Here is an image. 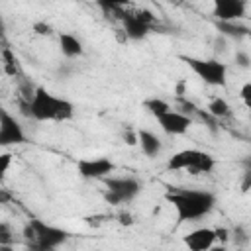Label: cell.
I'll return each mask as SVG.
<instances>
[{
  "label": "cell",
  "mask_w": 251,
  "mask_h": 251,
  "mask_svg": "<svg viewBox=\"0 0 251 251\" xmlns=\"http://www.w3.org/2000/svg\"><path fill=\"white\" fill-rule=\"evenodd\" d=\"M247 233H245V229L243 227H237L235 229V245H245L247 243Z\"/></svg>",
  "instance_id": "cell-28"
},
{
  "label": "cell",
  "mask_w": 251,
  "mask_h": 251,
  "mask_svg": "<svg viewBox=\"0 0 251 251\" xmlns=\"http://www.w3.org/2000/svg\"><path fill=\"white\" fill-rule=\"evenodd\" d=\"M214 233H216V239H220V241H227L229 239V231L226 227H216Z\"/></svg>",
  "instance_id": "cell-30"
},
{
  "label": "cell",
  "mask_w": 251,
  "mask_h": 251,
  "mask_svg": "<svg viewBox=\"0 0 251 251\" xmlns=\"http://www.w3.org/2000/svg\"><path fill=\"white\" fill-rule=\"evenodd\" d=\"M182 241L190 251H206V249H212V245L216 241V233L212 227H198V229H192L190 233H186L182 237Z\"/></svg>",
  "instance_id": "cell-11"
},
{
  "label": "cell",
  "mask_w": 251,
  "mask_h": 251,
  "mask_svg": "<svg viewBox=\"0 0 251 251\" xmlns=\"http://www.w3.org/2000/svg\"><path fill=\"white\" fill-rule=\"evenodd\" d=\"M157 122L161 126V129L167 133V135H182L188 131V127L192 126V118L178 112V110H167L165 114L157 116Z\"/></svg>",
  "instance_id": "cell-8"
},
{
  "label": "cell",
  "mask_w": 251,
  "mask_h": 251,
  "mask_svg": "<svg viewBox=\"0 0 251 251\" xmlns=\"http://www.w3.org/2000/svg\"><path fill=\"white\" fill-rule=\"evenodd\" d=\"M22 114L37 122H65L75 114L73 102L67 98L53 96L45 86H35L29 102L22 100Z\"/></svg>",
  "instance_id": "cell-1"
},
{
  "label": "cell",
  "mask_w": 251,
  "mask_h": 251,
  "mask_svg": "<svg viewBox=\"0 0 251 251\" xmlns=\"http://www.w3.org/2000/svg\"><path fill=\"white\" fill-rule=\"evenodd\" d=\"M165 200L175 208L176 222H196L208 216L216 204V196L208 190L194 188H175L165 194Z\"/></svg>",
  "instance_id": "cell-2"
},
{
  "label": "cell",
  "mask_w": 251,
  "mask_h": 251,
  "mask_svg": "<svg viewBox=\"0 0 251 251\" xmlns=\"http://www.w3.org/2000/svg\"><path fill=\"white\" fill-rule=\"evenodd\" d=\"M129 0H96V4L104 10V12H114V10H118V8H124L126 4H127Z\"/></svg>",
  "instance_id": "cell-21"
},
{
  "label": "cell",
  "mask_w": 251,
  "mask_h": 251,
  "mask_svg": "<svg viewBox=\"0 0 251 251\" xmlns=\"http://www.w3.org/2000/svg\"><path fill=\"white\" fill-rule=\"evenodd\" d=\"M143 106H145V110L151 114V116H161V114H165L167 110H171V104L167 102V100H163V98H157V96H153V98H147L145 102H143Z\"/></svg>",
  "instance_id": "cell-16"
},
{
  "label": "cell",
  "mask_w": 251,
  "mask_h": 251,
  "mask_svg": "<svg viewBox=\"0 0 251 251\" xmlns=\"http://www.w3.org/2000/svg\"><path fill=\"white\" fill-rule=\"evenodd\" d=\"M208 114H210L212 118H216V120L226 118V116H229V104H227L224 98H214V100L208 104Z\"/></svg>",
  "instance_id": "cell-18"
},
{
  "label": "cell",
  "mask_w": 251,
  "mask_h": 251,
  "mask_svg": "<svg viewBox=\"0 0 251 251\" xmlns=\"http://www.w3.org/2000/svg\"><path fill=\"white\" fill-rule=\"evenodd\" d=\"M178 108H180L178 112H182L186 116H194L198 112V106L194 102H190V100H184L182 96H178Z\"/></svg>",
  "instance_id": "cell-23"
},
{
  "label": "cell",
  "mask_w": 251,
  "mask_h": 251,
  "mask_svg": "<svg viewBox=\"0 0 251 251\" xmlns=\"http://www.w3.org/2000/svg\"><path fill=\"white\" fill-rule=\"evenodd\" d=\"M31 227H33V241L27 243L31 249H41V251H49V249H57L59 245H63L69 237V231H65L63 227L45 224L41 220H29Z\"/></svg>",
  "instance_id": "cell-4"
},
{
  "label": "cell",
  "mask_w": 251,
  "mask_h": 251,
  "mask_svg": "<svg viewBox=\"0 0 251 251\" xmlns=\"http://www.w3.org/2000/svg\"><path fill=\"white\" fill-rule=\"evenodd\" d=\"M14 237H12V229L6 222H0V249H8L12 247Z\"/></svg>",
  "instance_id": "cell-20"
},
{
  "label": "cell",
  "mask_w": 251,
  "mask_h": 251,
  "mask_svg": "<svg viewBox=\"0 0 251 251\" xmlns=\"http://www.w3.org/2000/svg\"><path fill=\"white\" fill-rule=\"evenodd\" d=\"M25 143V133L24 127L20 126V122L0 104V145L8 147V145H20Z\"/></svg>",
  "instance_id": "cell-6"
},
{
  "label": "cell",
  "mask_w": 251,
  "mask_h": 251,
  "mask_svg": "<svg viewBox=\"0 0 251 251\" xmlns=\"http://www.w3.org/2000/svg\"><path fill=\"white\" fill-rule=\"evenodd\" d=\"M214 167H216L214 157L202 151V153H200V157H198L196 167L192 169V175H198V173H212V171H214Z\"/></svg>",
  "instance_id": "cell-19"
},
{
  "label": "cell",
  "mask_w": 251,
  "mask_h": 251,
  "mask_svg": "<svg viewBox=\"0 0 251 251\" xmlns=\"http://www.w3.org/2000/svg\"><path fill=\"white\" fill-rule=\"evenodd\" d=\"M235 65L241 67V69H249L251 67V57L245 51H237L235 53Z\"/></svg>",
  "instance_id": "cell-25"
},
{
  "label": "cell",
  "mask_w": 251,
  "mask_h": 251,
  "mask_svg": "<svg viewBox=\"0 0 251 251\" xmlns=\"http://www.w3.org/2000/svg\"><path fill=\"white\" fill-rule=\"evenodd\" d=\"M216 29L220 31V35L224 37H229V39H243L249 35V27L239 24L237 20L233 22H222V20H216Z\"/></svg>",
  "instance_id": "cell-14"
},
{
  "label": "cell",
  "mask_w": 251,
  "mask_h": 251,
  "mask_svg": "<svg viewBox=\"0 0 251 251\" xmlns=\"http://www.w3.org/2000/svg\"><path fill=\"white\" fill-rule=\"evenodd\" d=\"M135 133H137V143L141 145V151L147 157H157L161 153L163 143H161V139L153 131H149V129H137Z\"/></svg>",
  "instance_id": "cell-13"
},
{
  "label": "cell",
  "mask_w": 251,
  "mask_h": 251,
  "mask_svg": "<svg viewBox=\"0 0 251 251\" xmlns=\"http://www.w3.org/2000/svg\"><path fill=\"white\" fill-rule=\"evenodd\" d=\"M33 31L37 35H51L53 33V27L47 24V22H35L33 24Z\"/></svg>",
  "instance_id": "cell-26"
},
{
  "label": "cell",
  "mask_w": 251,
  "mask_h": 251,
  "mask_svg": "<svg viewBox=\"0 0 251 251\" xmlns=\"http://www.w3.org/2000/svg\"><path fill=\"white\" fill-rule=\"evenodd\" d=\"M180 61H184L194 75H198L206 84L210 86H226L227 82V67L226 63L218 59H198V57H188L182 55Z\"/></svg>",
  "instance_id": "cell-3"
},
{
  "label": "cell",
  "mask_w": 251,
  "mask_h": 251,
  "mask_svg": "<svg viewBox=\"0 0 251 251\" xmlns=\"http://www.w3.org/2000/svg\"><path fill=\"white\" fill-rule=\"evenodd\" d=\"M118 222H120L122 226H131V224H133V218H131V214L122 212V214H118Z\"/></svg>",
  "instance_id": "cell-29"
},
{
  "label": "cell",
  "mask_w": 251,
  "mask_h": 251,
  "mask_svg": "<svg viewBox=\"0 0 251 251\" xmlns=\"http://www.w3.org/2000/svg\"><path fill=\"white\" fill-rule=\"evenodd\" d=\"M112 14H116V18L122 20V24H124V33H126L127 39L139 41V39H145V37L149 35L151 25L143 24L141 20H137V16H135L133 12H127V10H124V8H118V10H114Z\"/></svg>",
  "instance_id": "cell-9"
},
{
  "label": "cell",
  "mask_w": 251,
  "mask_h": 251,
  "mask_svg": "<svg viewBox=\"0 0 251 251\" xmlns=\"http://www.w3.org/2000/svg\"><path fill=\"white\" fill-rule=\"evenodd\" d=\"M135 16H137V20H141L143 24H147V25H153L155 24V20H157V16L151 12V10H147V8H141V10H137V12H133Z\"/></svg>",
  "instance_id": "cell-24"
},
{
  "label": "cell",
  "mask_w": 251,
  "mask_h": 251,
  "mask_svg": "<svg viewBox=\"0 0 251 251\" xmlns=\"http://www.w3.org/2000/svg\"><path fill=\"white\" fill-rule=\"evenodd\" d=\"M4 35H6V22H4V18L0 16V39H4Z\"/></svg>",
  "instance_id": "cell-33"
},
{
  "label": "cell",
  "mask_w": 251,
  "mask_h": 251,
  "mask_svg": "<svg viewBox=\"0 0 251 251\" xmlns=\"http://www.w3.org/2000/svg\"><path fill=\"white\" fill-rule=\"evenodd\" d=\"M59 49L65 57H80L82 55V43L73 33H61L59 35Z\"/></svg>",
  "instance_id": "cell-15"
},
{
  "label": "cell",
  "mask_w": 251,
  "mask_h": 251,
  "mask_svg": "<svg viewBox=\"0 0 251 251\" xmlns=\"http://www.w3.org/2000/svg\"><path fill=\"white\" fill-rule=\"evenodd\" d=\"M8 202H12V194L6 188H0V204H8Z\"/></svg>",
  "instance_id": "cell-32"
},
{
  "label": "cell",
  "mask_w": 251,
  "mask_h": 251,
  "mask_svg": "<svg viewBox=\"0 0 251 251\" xmlns=\"http://www.w3.org/2000/svg\"><path fill=\"white\" fill-rule=\"evenodd\" d=\"M76 171L82 178H106L110 173L116 171L114 161L108 157H96V159H80L76 163Z\"/></svg>",
  "instance_id": "cell-7"
},
{
  "label": "cell",
  "mask_w": 251,
  "mask_h": 251,
  "mask_svg": "<svg viewBox=\"0 0 251 251\" xmlns=\"http://www.w3.org/2000/svg\"><path fill=\"white\" fill-rule=\"evenodd\" d=\"M12 157H14L12 153H0V184L4 182V178L12 167Z\"/></svg>",
  "instance_id": "cell-22"
},
{
  "label": "cell",
  "mask_w": 251,
  "mask_h": 251,
  "mask_svg": "<svg viewBox=\"0 0 251 251\" xmlns=\"http://www.w3.org/2000/svg\"><path fill=\"white\" fill-rule=\"evenodd\" d=\"M2 57H4V73L8 76H18L20 75V67H18V59L12 53V49L10 47H4L2 49Z\"/></svg>",
  "instance_id": "cell-17"
},
{
  "label": "cell",
  "mask_w": 251,
  "mask_h": 251,
  "mask_svg": "<svg viewBox=\"0 0 251 251\" xmlns=\"http://www.w3.org/2000/svg\"><path fill=\"white\" fill-rule=\"evenodd\" d=\"M239 98L243 100L245 106H251V82H245L239 90Z\"/></svg>",
  "instance_id": "cell-27"
},
{
  "label": "cell",
  "mask_w": 251,
  "mask_h": 251,
  "mask_svg": "<svg viewBox=\"0 0 251 251\" xmlns=\"http://www.w3.org/2000/svg\"><path fill=\"white\" fill-rule=\"evenodd\" d=\"M214 4V18L222 22H233L245 18L247 0H212Z\"/></svg>",
  "instance_id": "cell-10"
},
{
  "label": "cell",
  "mask_w": 251,
  "mask_h": 251,
  "mask_svg": "<svg viewBox=\"0 0 251 251\" xmlns=\"http://www.w3.org/2000/svg\"><path fill=\"white\" fill-rule=\"evenodd\" d=\"M202 151L198 149H182V151H176L169 161H167V169L169 171H182V169H188L192 171L198 163V157H200Z\"/></svg>",
  "instance_id": "cell-12"
},
{
  "label": "cell",
  "mask_w": 251,
  "mask_h": 251,
  "mask_svg": "<svg viewBox=\"0 0 251 251\" xmlns=\"http://www.w3.org/2000/svg\"><path fill=\"white\" fill-rule=\"evenodd\" d=\"M106 202L108 204H124V202H129L133 200L139 192H141V182L133 176H110L106 178Z\"/></svg>",
  "instance_id": "cell-5"
},
{
  "label": "cell",
  "mask_w": 251,
  "mask_h": 251,
  "mask_svg": "<svg viewBox=\"0 0 251 251\" xmlns=\"http://www.w3.org/2000/svg\"><path fill=\"white\" fill-rule=\"evenodd\" d=\"M124 139H126L127 145H137V133H135V131H129V129H127V131L124 133Z\"/></svg>",
  "instance_id": "cell-31"
}]
</instances>
